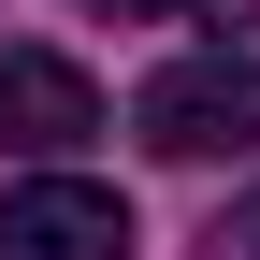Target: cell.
I'll return each instance as SVG.
<instances>
[{"label":"cell","mask_w":260,"mask_h":260,"mask_svg":"<svg viewBox=\"0 0 260 260\" xmlns=\"http://www.w3.org/2000/svg\"><path fill=\"white\" fill-rule=\"evenodd\" d=\"M130 130H145V159H246L260 145V58L203 44V58H174V73H145Z\"/></svg>","instance_id":"1"},{"label":"cell","mask_w":260,"mask_h":260,"mask_svg":"<svg viewBox=\"0 0 260 260\" xmlns=\"http://www.w3.org/2000/svg\"><path fill=\"white\" fill-rule=\"evenodd\" d=\"M0 260H130V203L87 174H29L0 203Z\"/></svg>","instance_id":"2"},{"label":"cell","mask_w":260,"mask_h":260,"mask_svg":"<svg viewBox=\"0 0 260 260\" xmlns=\"http://www.w3.org/2000/svg\"><path fill=\"white\" fill-rule=\"evenodd\" d=\"M87 130H102V87L73 73L58 44H0V145L15 159H73Z\"/></svg>","instance_id":"3"},{"label":"cell","mask_w":260,"mask_h":260,"mask_svg":"<svg viewBox=\"0 0 260 260\" xmlns=\"http://www.w3.org/2000/svg\"><path fill=\"white\" fill-rule=\"evenodd\" d=\"M87 15H159V29H217V44H232L260 0H87Z\"/></svg>","instance_id":"4"},{"label":"cell","mask_w":260,"mask_h":260,"mask_svg":"<svg viewBox=\"0 0 260 260\" xmlns=\"http://www.w3.org/2000/svg\"><path fill=\"white\" fill-rule=\"evenodd\" d=\"M217 260H260V188H246L232 217H217Z\"/></svg>","instance_id":"5"}]
</instances>
